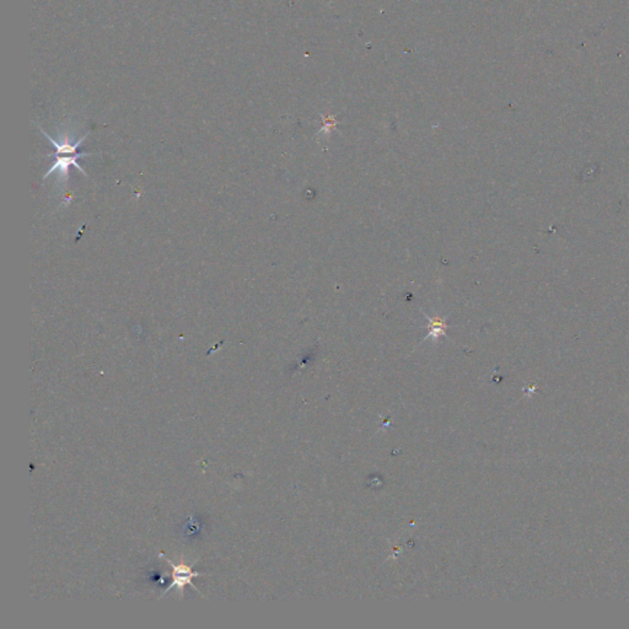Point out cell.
I'll use <instances>...</instances> for the list:
<instances>
[{
    "label": "cell",
    "instance_id": "1",
    "mask_svg": "<svg viewBox=\"0 0 629 629\" xmlns=\"http://www.w3.org/2000/svg\"><path fill=\"white\" fill-rule=\"evenodd\" d=\"M55 161L53 166L48 170V173L45 175V179H47L48 176L50 175L55 174L57 173L58 174V180L62 181L63 184L67 182V180H68V170H69L70 165H73L75 166L76 169L79 170L81 174L85 175L86 176V173H85L84 169L80 166L79 163H78V160L80 158H85V156H91V155H94L93 153H76L72 154V155H60V154H55Z\"/></svg>",
    "mask_w": 629,
    "mask_h": 629
},
{
    "label": "cell",
    "instance_id": "2",
    "mask_svg": "<svg viewBox=\"0 0 629 629\" xmlns=\"http://www.w3.org/2000/svg\"><path fill=\"white\" fill-rule=\"evenodd\" d=\"M166 563H169V564L173 567V584L170 585L169 588L165 590L163 597H164L165 595L169 593L170 590L175 588V586L180 590L181 595L184 593V586H186V585H191V586L194 588V591H198V589H197V588L194 586V583H192V579H194V578H197V576H201V575H203L202 573L192 571V565L175 564V563H173V562L168 560V558H166Z\"/></svg>",
    "mask_w": 629,
    "mask_h": 629
},
{
    "label": "cell",
    "instance_id": "3",
    "mask_svg": "<svg viewBox=\"0 0 629 629\" xmlns=\"http://www.w3.org/2000/svg\"><path fill=\"white\" fill-rule=\"evenodd\" d=\"M426 321L429 323V333L426 337L439 338L441 336H445L446 328H447V323L445 320L440 318H429L426 316Z\"/></svg>",
    "mask_w": 629,
    "mask_h": 629
},
{
    "label": "cell",
    "instance_id": "4",
    "mask_svg": "<svg viewBox=\"0 0 629 629\" xmlns=\"http://www.w3.org/2000/svg\"><path fill=\"white\" fill-rule=\"evenodd\" d=\"M201 530V526H199L198 521L194 520V519H191L189 521V524L186 522V526H184V535L186 536H192L194 534H197Z\"/></svg>",
    "mask_w": 629,
    "mask_h": 629
}]
</instances>
